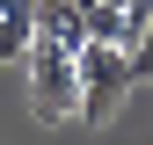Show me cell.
<instances>
[{
  "label": "cell",
  "instance_id": "6da1fadb",
  "mask_svg": "<svg viewBox=\"0 0 153 145\" xmlns=\"http://www.w3.org/2000/svg\"><path fill=\"white\" fill-rule=\"evenodd\" d=\"M139 72H131V44H80V123H117V109L131 102Z\"/></svg>",
  "mask_w": 153,
  "mask_h": 145
},
{
  "label": "cell",
  "instance_id": "7a4b0ae2",
  "mask_svg": "<svg viewBox=\"0 0 153 145\" xmlns=\"http://www.w3.org/2000/svg\"><path fill=\"white\" fill-rule=\"evenodd\" d=\"M22 65H29V109H36V123H73L80 116V51L36 36Z\"/></svg>",
  "mask_w": 153,
  "mask_h": 145
},
{
  "label": "cell",
  "instance_id": "3957f363",
  "mask_svg": "<svg viewBox=\"0 0 153 145\" xmlns=\"http://www.w3.org/2000/svg\"><path fill=\"white\" fill-rule=\"evenodd\" d=\"M36 44V0H0V65H22Z\"/></svg>",
  "mask_w": 153,
  "mask_h": 145
},
{
  "label": "cell",
  "instance_id": "277c9868",
  "mask_svg": "<svg viewBox=\"0 0 153 145\" xmlns=\"http://www.w3.org/2000/svg\"><path fill=\"white\" fill-rule=\"evenodd\" d=\"M36 36L80 51V44H88V15H80V0H36Z\"/></svg>",
  "mask_w": 153,
  "mask_h": 145
},
{
  "label": "cell",
  "instance_id": "5b68a950",
  "mask_svg": "<svg viewBox=\"0 0 153 145\" xmlns=\"http://www.w3.org/2000/svg\"><path fill=\"white\" fill-rule=\"evenodd\" d=\"M131 72H139V87H153V22H146L139 44H131Z\"/></svg>",
  "mask_w": 153,
  "mask_h": 145
}]
</instances>
